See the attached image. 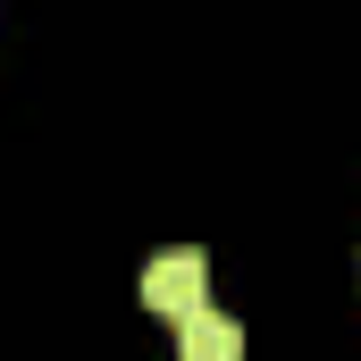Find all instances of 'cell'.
<instances>
[{
	"instance_id": "cell-2",
	"label": "cell",
	"mask_w": 361,
	"mask_h": 361,
	"mask_svg": "<svg viewBox=\"0 0 361 361\" xmlns=\"http://www.w3.org/2000/svg\"><path fill=\"white\" fill-rule=\"evenodd\" d=\"M177 361H244V328L227 311H193L177 328Z\"/></svg>"
},
{
	"instance_id": "cell-1",
	"label": "cell",
	"mask_w": 361,
	"mask_h": 361,
	"mask_svg": "<svg viewBox=\"0 0 361 361\" xmlns=\"http://www.w3.org/2000/svg\"><path fill=\"white\" fill-rule=\"evenodd\" d=\"M143 302L160 311V319H193V311H210V261L193 252V244H169V252H152L143 261Z\"/></svg>"
}]
</instances>
